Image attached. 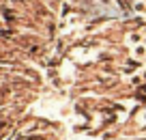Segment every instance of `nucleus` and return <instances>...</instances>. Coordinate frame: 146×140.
Here are the masks:
<instances>
[{
	"label": "nucleus",
	"instance_id": "f257e3e1",
	"mask_svg": "<svg viewBox=\"0 0 146 140\" xmlns=\"http://www.w3.org/2000/svg\"><path fill=\"white\" fill-rule=\"evenodd\" d=\"M131 54H133V58H146V45L144 43H140V45H133V50H131Z\"/></svg>",
	"mask_w": 146,
	"mask_h": 140
},
{
	"label": "nucleus",
	"instance_id": "f03ea898",
	"mask_svg": "<svg viewBox=\"0 0 146 140\" xmlns=\"http://www.w3.org/2000/svg\"><path fill=\"white\" fill-rule=\"evenodd\" d=\"M127 41H129L131 45H140V41H142V35H140V32H131Z\"/></svg>",
	"mask_w": 146,
	"mask_h": 140
},
{
	"label": "nucleus",
	"instance_id": "7ed1b4c3",
	"mask_svg": "<svg viewBox=\"0 0 146 140\" xmlns=\"http://www.w3.org/2000/svg\"><path fill=\"white\" fill-rule=\"evenodd\" d=\"M133 11H135V13H146V2H142V0L133 2Z\"/></svg>",
	"mask_w": 146,
	"mask_h": 140
},
{
	"label": "nucleus",
	"instance_id": "20e7f679",
	"mask_svg": "<svg viewBox=\"0 0 146 140\" xmlns=\"http://www.w3.org/2000/svg\"><path fill=\"white\" fill-rule=\"evenodd\" d=\"M142 82H144V78H142V76H131V84L133 86H140Z\"/></svg>",
	"mask_w": 146,
	"mask_h": 140
},
{
	"label": "nucleus",
	"instance_id": "39448f33",
	"mask_svg": "<svg viewBox=\"0 0 146 140\" xmlns=\"http://www.w3.org/2000/svg\"><path fill=\"white\" fill-rule=\"evenodd\" d=\"M101 5H112V2H114V0H99Z\"/></svg>",
	"mask_w": 146,
	"mask_h": 140
},
{
	"label": "nucleus",
	"instance_id": "423d86ee",
	"mask_svg": "<svg viewBox=\"0 0 146 140\" xmlns=\"http://www.w3.org/2000/svg\"><path fill=\"white\" fill-rule=\"evenodd\" d=\"M142 78H144V82H146V69H142Z\"/></svg>",
	"mask_w": 146,
	"mask_h": 140
},
{
	"label": "nucleus",
	"instance_id": "0eeeda50",
	"mask_svg": "<svg viewBox=\"0 0 146 140\" xmlns=\"http://www.w3.org/2000/svg\"><path fill=\"white\" fill-rule=\"evenodd\" d=\"M142 93H146V84H142Z\"/></svg>",
	"mask_w": 146,
	"mask_h": 140
},
{
	"label": "nucleus",
	"instance_id": "6e6552de",
	"mask_svg": "<svg viewBox=\"0 0 146 140\" xmlns=\"http://www.w3.org/2000/svg\"><path fill=\"white\" fill-rule=\"evenodd\" d=\"M142 131H144V134H146V125H144V127H142Z\"/></svg>",
	"mask_w": 146,
	"mask_h": 140
},
{
	"label": "nucleus",
	"instance_id": "1a4fd4ad",
	"mask_svg": "<svg viewBox=\"0 0 146 140\" xmlns=\"http://www.w3.org/2000/svg\"><path fill=\"white\" fill-rule=\"evenodd\" d=\"M144 45H146V39H144Z\"/></svg>",
	"mask_w": 146,
	"mask_h": 140
}]
</instances>
